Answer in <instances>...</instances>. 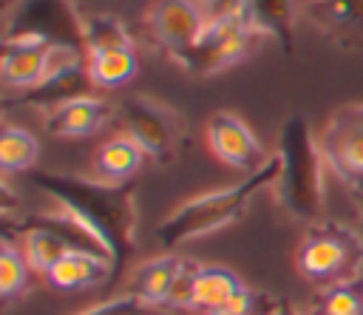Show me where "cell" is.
Segmentation results:
<instances>
[{
	"mask_svg": "<svg viewBox=\"0 0 363 315\" xmlns=\"http://www.w3.org/2000/svg\"><path fill=\"white\" fill-rule=\"evenodd\" d=\"M31 184L43 190L57 207L71 213L85 230H91L111 255L113 284L139 238V190L133 182H105L99 176H77L62 170H34Z\"/></svg>",
	"mask_w": 363,
	"mask_h": 315,
	"instance_id": "obj_1",
	"label": "cell"
},
{
	"mask_svg": "<svg viewBox=\"0 0 363 315\" xmlns=\"http://www.w3.org/2000/svg\"><path fill=\"white\" fill-rule=\"evenodd\" d=\"M278 153H272V159L258 167L255 173H247L241 182L230 184V187H218L201 196H193L187 201H182L159 227H156V241L164 253H173L176 247L210 236L221 227L235 224L250 204L255 201V196H261L267 187H272L278 182Z\"/></svg>",
	"mask_w": 363,
	"mask_h": 315,
	"instance_id": "obj_2",
	"label": "cell"
},
{
	"mask_svg": "<svg viewBox=\"0 0 363 315\" xmlns=\"http://www.w3.org/2000/svg\"><path fill=\"white\" fill-rule=\"evenodd\" d=\"M278 182L275 193L281 207L301 221H320L323 219V153L318 136L312 133L309 122L301 114H289L278 131Z\"/></svg>",
	"mask_w": 363,
	"mask_h": 315,
	"instance_id": "obj_3",
	"label": "cell"
},
{
	"mask_svg": "<svg viewBox=\"0 0 363 315\" xmlns=\"http://www.w3.org/2000/svg\"><path fill=\"white\" fill-rule=\"evenodd\" d=\"M295 261L318 289L363 278V233L352 224L320 219L303 233Z\"/></svg>",
	"mask_w": 363,
	"mask_h": 315,
	"instance_id": "obj_4",
	"label": "cell"
},
{
	"mask_svg": "<svg viewBox=\"0 0 363 315\" xmlns=\"http://www.w3.org/2000/svg\"><path fill=\"white\" fill-rule=\"evenodd\" d=\"M116 116L122 122V133H128L156 165H167L179 156L187 139V122L179 108L156 99L150 94H128Z\"/></svg>",
	"mask_w": 363,
	"mask_h": 315,
	"instance_id": "obj_5",
	"label": "cell"
},
{
	"mask_svg": "<svg viewBox=\"0 0 363 315\" xmlns=\"http://www.w3.org/2000/svg\"><path fill=\"white\" fill-rule=\"evenodd\" d=\"M258 40H264V37L247 23L241 3H238L235 9H227L207 20V28H204L199 45L193 48V54L187 57V62L182 68L190 74H199V77L218 74V71L241 62L244 57H250L252 48L258 45Z\"/></svg>",
	"mask_w": 363,
	"mask_h": 315,
	"instance_id": "obj_6",
	"label": "cell"
},
{
	"mask_svg": "<svg viewBox=\"0 0 363 315\" xmlns=\"http://www.w3.org/2000/svg\"><path fill=\"white\" fill-rule=\"evenodd\" d=\"M318 145L326 170L363 196V102L335 108L318 133Z\"/></svg>",
	"mask_w": 363,
	"mask_h": 315,
	"instance_id": "obj_7",
	"label": "cell"
},
{
	"mask_svg": "<svg viewBox=\"0 0 363 315\" xmlns=\"http://www.w3.org/2000/svg\"><path fill=\"white\" fill-rule=\"evenodd\" d=\"M207 20V11L196 0H156L145 17L153 43L179 65H184L199 45Z\"/></svg>",
	"mask_w": 363,
	"mask_h": 315,
	"instance_id": "obj_8",
	"label": "cell"
},
{
	"mask_svg": "<svg viewBox=\"0 0 363 315\" xmlns=\"http://www.w3.org/2000/svg\"><path fill=\"white\" fill-rule=\"evenodd\" d=\"M6 37H40L48 43H74L85 48L82 14L71 6V0H23L17 14L9 20Z\"/></svg>",
	"mask_w": 363,
	"mask_h": 315,
	"instance_id": "obj_9",
	"label": "cell"
},
{
	"mask_svg": "<svg viewBox=\"0 0 363 315\" xmlns=\"http://www.w3.org/2000/svg\"><path fill=\"white\" fill-rule=\"evenodd\" d=\"M204 136L213 156L241 173H255L272 159L252 128L233 111H216L204 125Z\"/></svg>",
	"mask_w": 363,
	"mask_h": 315,
	"instance_id": "obj_10",
	"label": "cell"
},
{
	"mask_svg": "<svg viewBox=\"0 0 363 315\" xmlns=\"http://www.w3.org/2000/svg\"><path fill=\"white\" fill-rule=\"evenodd\" d=\"M113 116L116 111L111 102H105L96 94H85L43 114V131L54 139H82L102 131Z\"/></svg>",
	"mask_w": 363,
	"mask_h": 315,
	"instance_id": "obj_11",
	"label": "cell"
},
{
	"mask_svg": "<svg viewBox=\"0 0 363 315\" xmlns=\"http://www.w3.org/2000/svg\"><path fill=\"white\" fill-rule=\"evenodd\" d=\"M94 88H96V85H94L91 74H88V65H79V68H71V71L45 77L43 82H37V85L28 88V91L6 94V96H3V105H6V108L20 105V108H31V111L48 114V111L60 108V105L68 102V99L94 94Z\"/></svg>",
	"mask_w": 363,
	"mask_h": 315,
	"instance_id": "obj_12",
	"label": "cell"
},
{
	"mask_svg": "<svg viewBox=\"0 0 363 315\" xmlns=\"http://www.w3.org/2000/svg\"><path fill=\"white\" fill-rule=\"evenodd\" d=\"M48 40L40 37H6L3 40V60H0V79L14 91H28L45 77V60H48Z\"/></svg>",
	"mask_w": 363,
	"mask_h": 315,
	"instance_id": "obj_13",
	"label": "cell"
},
{
	"mask_svg": "<svg viewBox=\"0 0 363 315\" xmlns=\"http://www.w3.org/2000/svg\"><path fill=\"white\" fill-rule=\"evenodd\" d=\"M315 26L340 51H363V0H326L315 9Z\"/></svg>",
	"mask_w": 363,
	"mask_h": 315,
	"instance_id": "obj_14",
	"label": "cell"
},
{
	"mask_svg": "<svg viewBox=\"0 0 363 315\" xmlns=\"http://www.w3.org/2000/svg\"><path fill=\"white\" fill-rule=\"evenodd\" d=\"M247 23L261 34L278 43L286 54L295 43V0H241Z\"/></svg>",
	"mask_w": 363,
	"mask_h": 315,
	"instance_id": "obj_15",
	"label": "cell"
},
{
	"mask_svg": "<svg viewBox=\"0 0 363 315\" xmlns=\"http://www.w3.org/2000/svg\"><path fill=\"white\" fill-rule=\"evenodd\" d=\"M45 281L54 289H85V287H96V284H108L111 281V258L96 255V253H79L71 250L68 255H62L45 275Z\"/></svg>",
	"mask_w": 363,
	"mask_h": 315,
	"instance_id": "obj_16",
	"label": "cell"
},
{
	"mask_svg": "<svg viewBox=\"0 0 363 315\" xmlns=\"http://www.w3.org/2000/svg\"><path fill=\"white\" fill-rule=\"evenodd\" d=\"M145 159H147V153L128 133H119V136L105 139L96 148V153H94V176H99L105 182H130L142 170Z\"/></svg>",
	"mask_w": 363,
	"mask_h": 315,
	"instance_id": "obj_17",
	"label": "cell"
},
{
	"mask_svg": "<svg viewBox=\"0 0 363 315\" xmlns=\"http://www.w3.org/2000/svg\"><path fill=\"white\" fill-rule=\"evenodd\" d=\"M179 264H182V255L176 253H162L156 258H147L142 261L133 275H130V295H136L145 306H164V298L170 292V284L179 272Z\"/></svg>",
	"mask_w": 363,
	"mask_h": 315,
	"instance_id": "obj_18",
	"label": "cell"
},
{
	"mask_svg": "<svg viewBox=\"0 0 363 315\" xmlns=\"http://www.w3.org/2000/svg\"><path fill=\"white\" fill-rule=\"evenodd\" d=\"M244 287H247V284H244L233 270H227V267H204V264H201L190 312L216 315V312H221Z\"/></svg>",
	"mask_w": 363,
	"mask_h": 315,
	"instance_id": "obj_19",
	"label": "cell"
},
{
	"mask_svg": "<svg viewBox=\"0 0 363 315\" xmlns=\"http://www.w3.org/2000/svg\"><path fill=\"white\" fill-rule=\"evenodd\" d=\"M14 233L20 238V250L26 255L28 267L34 272H40V275H48V270L62 255L71 253V247L60 236H54L51 230H43V227H14Z\"/></svg>",
	"mask_w": 363,
	"mask_h": 315,
	"instance_id": "obj_20",
	"label": "cell"
},
{
	"mask_svg": "<svg viewBox=\"0 0 363 315\" xmlns=\"http://www.w3.org/2000/svg\"><path fill=\"white\" fill-rule=\"evenodd\" d=\"M40 156V142L31 131H26L23 125L6 122L0 131V167L3 173H26L34 167Z\"/></svg>",
	"mask_w": 363,
	"mask_h": 315,
	"instance_id": "obj_21",
	"label": "cell"
},
{
	"mask_svg": "<svg viewBox=\"0 0 363 315\" xmlns=\"http://www.w3.org/2000/svg\"><path fill=\"white\" fill-rule=\"evenodd\" d=\"M136 71H139V60H136L133 48L88 54V74L96 88H119V85L130 82Z\"/></svg>",
	"mask_w": 363,
	"mask_h": 315,
	"instance_id": "obj_22",
	"label": "cell"
},
{
	"mask_svg": "<svg viewBox=\"0 0 363 315\" xmlns=\"http://www.w3.org/2000/svg\"><path fill=\"white\" fill-rule=\"evenodd\" d=\"M82 43L88 54L133 48V37L128 26L113 14H82Z\"/></svg>",
	"mask_w": 363,
	"mask_h": 315,
	"instance_id": "obj_23",
	"label": "cell"
},
{
	"mask_svg": "<svg viewBox=\"0 0 363 315\" xmlns=\"http://www.w3.org/2000/svg\"><path fill=\"white\" fill-rule=\"evenodd\" d=\"M306 315H363V278L320 287Z\"/></svg>",
	"mask_w": 363,
	"mask_h": 315,
	"instance_id": "obj_24",
	"label": "cell"
},
{
	"mask_svg": "<svg viewBox=\"0 0 363 315\" xmlns=\"http://www.w3.org/2000/svg\"><path fill=\"white\" fill-rule=\"evenodd\" d=\"M31 267L17 244H11L9 236H3V250H0V295L3 301H11L23 295L31 284Z\"/></svg>",
	"mask_w": 363,
	"mask_h": 315,
	"instance_id": "obj_25",
	"label": "cell"
},
{
	"mask_svg": "<svg viewBox=\"0 0 363 315\" xmlns=\"http://www.w3.org/2000/svg\"><path fill=\"white\" fill-rule=\"evenodd\" d=\"M199 270H201V264H196V261H190V258H182L179 272H176V278H173V284H170V292H167L162 309H190V306H193Z\"/></svg>",
	"mask_w": 363,
	"mask_h": 315,
	"instance_id": "obj_26",
	"label": "cell"
},
{
	"mask_svg": "<svg viewBox=\"0 0 363 315\" xmlns=\"http://www.w3.org/2000/svg\"><path fill=\"white\" fill-rule=\"evenodd\" d=\"M145 309H147V306H145L136 295L125 292V295L99 301V304H94V306H88V309H82V312H77V315H145Z\"/></svg>",
	"mask_w": 363,
	"mask_h": 315,
	"instance_id": "obj_27",
	"label": "cell"
},
{
	"mask_svg": "<svg viewBox=\"0 0 363 315\" xmlns=\"http://www.w3.org/2000/svg\"><path fill=\"white\" fill-rule=\"evenodd\" d=\"M204 11H207V17H213V14H221V11H227V9H235L241 0H196Z\"/></svg>",
	"mask_w": 363,
	"mask_h": 315,
	"instance_id": "obj_28",
	"label": "cell"
},
{
	"mask_svg": "<svg viewBox=\"0 0 363 315\" xmlns=\"http://www.w3.org/2000/svg\"><path fill=\"white\" fill-rule=\"evenodd\" d=\"M264 315H303V312H298L292 304H286V301H275Z\"/></svg>",
	"mask_w": 363,
	"mask_h": 315,
	"instance_id": "obj_29",
	"label": "cell"
},
{
	"mask_svg": "<svg viewBox=\"0 0 363 315\" xmlns=\"http://www.w3.org/2000/svg\"><path fill=\"white\" fill-rule=\"evenodd\" d=\"M312 3H326V0H312Z\"/></svg>",
	"mask_w": 363,
	"mask_h": 315,
	"instance_id": "obj_30",
	"label": "cell"
},
{
	"mask_svg": "<svg viewBox=\"0 0 363 315\" xmlns=\"http://www.w3.org/2000/svg\"><path fill=\"white\" fill-rule=\"evenodd\" d=\"M360 201H363V196H360Z\"/></svg>",
	"mask_w": 363,
	"mask_h": 315,
	"instance_id": "obj_31",
	"label": "cell"
}]
</instances>
